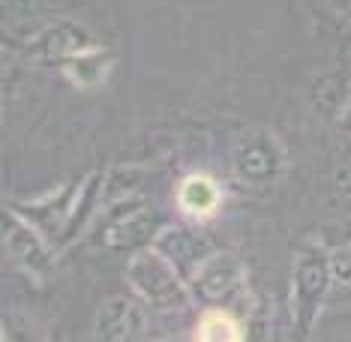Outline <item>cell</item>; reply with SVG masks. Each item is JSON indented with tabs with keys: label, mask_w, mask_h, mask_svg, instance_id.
Instances as JSON below:
<instances>
[{
	"label": "cell",
	"mask_w": 351,
	"mask_h": 342,
	"mask_svg": "<svg viewBox=\"0 0 351 342\" xmlns=\"http://www.w3.org/2000/svg\"><path fill=\"white\" fill-rule=\"evenodd\" d=\"M333 186H337L346 198H351V162H342L339 169L333 171Z\"/></svg>",
	"instance_id": "17"
},
{
	"label": "cell",
	"mask_w": 351,
	"mask_h": 342,
	"mask_svg": "<svg viewBox=\"0 0 351 342\" xmlns=\"http://www.w3.org/2000/svg\"><path fill=\"white\" fill-rule=\"evenodd\" d=\"M348 93H351V90H346V78H339V75H324L322 82L315 84L313 99H315V106L322 108L324 114H330V111H333V117H337V111L346 106Z\"/></svg>",
	"instance_id": "15"
},
{
	"label": "cell",
	"mask_w": 351,
	"mask_h": 342,
	"mask_svg": "<svg viewBox=\"0 0 351 342\" xmlns=\"http://www.w3.org/2000/svg\"><path fill=\"white\" fill-rule=\"evenodd\" d=\"M241 282H243V267L234 252H213V256L189 276L193 294L207 300V304H219V300L231 297Z\"/></svg>",
	"instance_id": "7"
},
{
	"label": "cell",
	"mask_w": 351,
	"mask_h": 342,
	"mask_svg": "<svg viewBox=\"0 0 351 342\" xmlns=\"http://www.w3.org/2000/svg\"><path fill=\"white\" fill-rule=\"evenodd\" d=\"M178 208L189 219H213L222 208V189L207 174H186L178 184Z\"/></svg>",
	"instance_id": "9"
},
{
	"label": "cell",
	"mask_w": 351,
	"mask_h": 342,
	"mask_svg": "<svg viewBox=\"0 0 351 342\" xmlns=\"http://www.w3.org/2000/svg\"><path fill=\"white\" fill-rule=\"evenodd\" d=\"M97 49L93 36L78 25L73 19H60V21H51L49 27H43L39 34L30 39L25 45V58L34 60V63H45V66H63L69 63L78 54Z\"/></svg>",
	"instance_id": "5"
},
{
	"label": "cell",
	"mask_w": 351,
	"mask_h": 342,
	"mask_svg": "<svg viewBox=\"0 0 351 342\" xmlns=\"http://www.w3.org/2000/svg\"><path fill=\"white\" fill-rule=\"evenodd\" d=\"M333 123H337V130H339V132H348V135H351V93H348L346 106H342V108L337 111V117H333Z\"/></svg>",
	"instance_id": "18"
},
{
	"label": "cell",
	"mask_w": 351,
	"mask_h": 342,
	"mask_svg": "<svg viewBox=\"0 0 351 342\" xmlns=\"http://www.w3.org/2000/svg\"><path fill=\"white\" fill-rule=\"evenodd\" d=\"M126 282L135 297L162 313H178L189 306V280L154 246H145L126 265Z\"/></svg>",
	"instance_id": "2"
},
{
	"label": "cell",
	"mask_w": 351,
	"mask_h": 342,
	"mask_svg": "<svg viewBox=\"0 0 351 342\" xmlns=\"http://www.w3.org/2000/svg\"><path fill=\"white\" fill-rule=\"evenodd\" d=\"M234 171L250 186H270L285 171V150L267 130H246L234 145Z\"/></svg>",
	"instance_id": "3"
},
{
	"label": "cell",
	"mask_w": 351,
	"mask_h": 342,
	"mask_svg": "<svg viewBox=\"0 0 351 342\" xmlns=\"http://www.w3.org/2000/svg\"><path fill=\"white\" fill-rule=\"evenodd\" d=\"M102 180H106V171H93L78 184V193H75V201H73V210H69V219L63 225V232L58 234L60 246H69L75 243L78 237L84 234V228L90 225L93 219V210H97V201H99V193H102Z\"/></svg>",
	"instance_id": "11"
},
{
	"label": "cell",
	"mask_w": 351,
	"mask_h": 342,
	"mask_svg": "<svg viewBox=\"0 0 351 342\" xmlns=\"http://www.w3.org/2000/svg\"><path fill=\"white\" fill-rule=\"evenodd\" d=\"M147 330L145 309L135 297L114 294L99 306L93 321V342H141Z\"/></svg>",
	"instance_id": "6"
},
{
	"label": "cell",
	"mask_w": 351,
	"mask_h": 342,
	"mask_svg": "<svg viewBox=\"0 0 351 342\" xmlns=\"http://www.w3.org/2000/svg\"><path fill=\"white\" fill-rule=\"evenodd\" d=\"M246 328L226 309H207L198 318L193 342H243Z\"/></svg>",
	"instance_id": "13"
},
{
	"label": "cell",
	"mask_w": 351,
	"mask_h": 342,
	"mask_svg": "<svg viewBox=\"0 0 351 342\" xmlns=\"http://www.w3.org/2000/svg\"><path fill=\"white\" fill-rule=\"evenodd\" d=\"M145 204L141 201H123L117 204V217L108 225L106 232V243L108 246H132L141 241H150V237L159 234L156 222L150 219V213H141Z\"/></svg>",
	"instance_id": "10"
},
{
	"label": "cell",
	"mask_w": 351,
	"mask_h": 342,
	"mask_svg": "<svg viewBox=\"0 0 351 342\" xmlns=\"http://www.w3.org/2000/svg\"><path fill=\"white\" fill-rule=\"evenodd\" d=\"M330 6L342 21H351V0H330Z\"/></svg>",
	"instance_id": "19"
},
{
	"label": "cell",
	"mask_w": 351,
	"mask_h": 342,
	"mask_svg": "<svg viewBox=\"0 0 351 342\" xmlns=\"http://www.w3.org/2000/svg\"><path fill=\"white\" fill-rule=\"evenodd\" d=\"M111 69H114V58H111V51H106L102 45L78 54V58H73L69 63H63V75H66L78 90H97L99 84L108 82Z\"/></svg>",
	"instance_id": "12"
},
{
	"label": "cell",
	"mask_w": 351,
	"mask_h": 342,
	"mask_svg": "<svg viewBox=\"0 0 351 342\" xmlns=\"http://www.w3.org/2000/svg\"><path fill=\"white\" fill-rule=\"evenodd\" d=\"M154 249H159L165 258L171 261L174 267L180 270L183 276H193L198 267L204 265L207 258L213 256V246L204 241V237H198L195 232H189V228L183 225H165L159 228V234L154 237Z\"/></svg>",
	"instance_id": "8"
},
{
	"label": "cell",
	"mask_w": 351,
	"mask_h": 342,
	"mask_svg": "<svg viewBox=\"0 0 351 342\" xmlns=\"http://www.w3.org/2000/svg\"><path fill=\"white\" fill-rule=\"evenodd\" d=\"M330 249L318 241H306L294 256L291 267V294H289V333L294 342H309L324 300L333 285Z\"/></svg>",
	"instance_id": "1"
},
{
	"label": "cell",
	"mask_w": 351,
	"mask_h": 342,
	"mask_svg": "<svg viewBox=\"0 0 351 342\" xmlns=\"http://www.w3.org/2000/svg\"><path fill=\"white\" fill-rule=\"evenodd\" d=\"M243 342H279L276 309H274V300H270V297H265V304H261V306L252 313Z\"/></svg>",
	"instance_id": "14"
},
{
	"label": "cell",
	"mask_w": 351,
	"mask_h": 342,
	"mask_svg": "<svg viewBox=\"0 0 351 342\" xmlns=\"http://www.w3.org/2000/svg\"><path fill=\"white\" fill-rule=\"evenodd\" d=\"M330 261H333V276L339 282L351 285V243L339 246V249H330Z\"/></svg>",
	"instance_id": "16"
},
{
	"label": "cell",
	"mask_w": 351,
	"mask_h": 342,
	"mask_svg": "<svg viewBox=\"0 0 351 342\" xmlns=\"http://www.w3.org/2000/svg\"><path fill=\"white\" fill-rule=\"evenodd\" d=\"M3 246L15 265L34 276V280L43 282L54 273V256L49 243H45V234L21 213L15 217L12 210H3Z\"/></svg>",
	"instance_id": "4"
}]
</instances>
